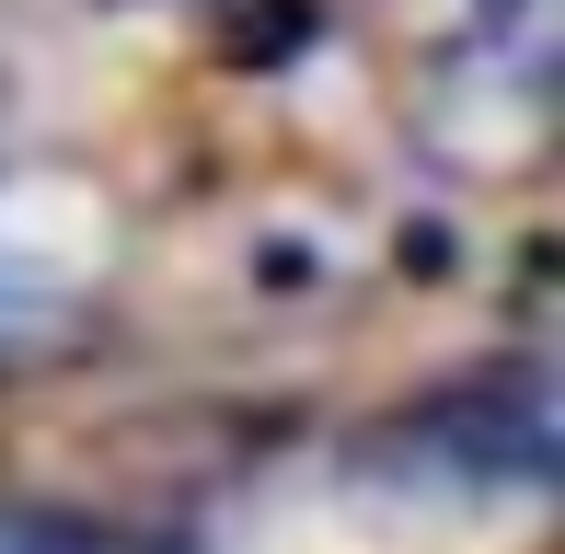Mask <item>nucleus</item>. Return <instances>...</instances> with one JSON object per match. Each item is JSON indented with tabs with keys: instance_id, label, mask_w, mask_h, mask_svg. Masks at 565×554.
<instances>
[{
	"instance_id": "obj_1",
	"label": "nucleus",
	"mask_w": 565,
	"mask_h": 554,
	"mask_svg": "<svg viewBox=\"0 0 565 554\" xmlns=\"http://www.w3.org/2000/svg\"><path fill=\"white\" fill-rule=\"evenodd\" d=\"M0 554H116V543L70 532V520H0Z\"/></svg>"
}]
</instances>
